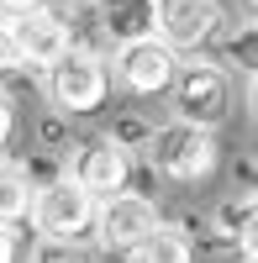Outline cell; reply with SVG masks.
I'll return each mask as SVG.
<instances>
[{
	"label": "cell",
	"mask_w": 258,
	"mask_h": 263,
	"mask_svg": "<svg viewBox=\"0 0 258 263\" xmlns=\"http://www.w3.org/2000/svg\"><path fill=\"white\" fill-rule=\"evenodd\" d=\"M222 27H227V16L216 0H153V37L174 53L206 48Z\"/></svg>",
	"instance_id": "obj_8"
},
{
	"label": "cell",
	"mask_w": 258,
	"mask_h": 263,
	"mask_svg": "<svg viewBox=\"0 0 258 263\" xmlns=\"http://www.w3.org/2000/svg\"><path fill=\"white\" fill-rule=\"evenodd\" d=\"M248 111L258 116V74H248Z\"/></svg>",
	"instance_id": "obj_23"
},
{
	"label": "cell",
	"mask_w": 258,
	"mask_h": 263,
	"mask_svg": "<svg viewBox=\"0 0 258 263\" xmlns=\"http://www.w3.org/2000/svg\"><path fill=\"white\" fill-rule=\"evenodd\" d=\"M63 174H69L84 195L111 200V195H121L126 179H132V153L116 147V142L100 132V137H84V142L69 147V168H63Z\"/></svg>",
	"instance_id": "obj_7"
},
{
	"label": "cell",
	"mask_w": 258,
	"mask_h": 263,
	"mask_svg": "<svg viewBox=\"0 0 258 263\" xmlns=\"http://www.w3.org/2000/svg\"><path fill=\"white\" fill-rule=\"evenodd\" d=\"M158 221H163V216H158V200H153V195L121 190V195H111V200L95 205V232H90V237H95L105 253H137Z\"/></svg>",
	"instance_id": "obj_5"
},
{
	"label": "cell",
	"mask_w": 258,
	"mask_h": 263,
	"mask_svg": "<svg viewBox=\"0 0 258 263\" xmlns=\"http://www.w3.org/2000/svg\"><path fill=\"white\" fill-rule=\"evenodd\" d=\"M27 263H90V253L79 242H42L37 237V248L27 253Z\"/></svg>",
	"instance_id": "obj_17"
},
{
	"label": "cell",
	"mask_w": 258,
	"mask_h": 263,
	"mask_svg": "<svg viewBox=\"0 0 258 263\" xmlns=\"http://www.w3.org/2000/svg\"><path fill=\"white\" fill-rule=\"evenodd\" d=\"M105 137H111L116 147H126V153H142V147H148V137H153V121L137 116V111H126L111 132H105Z\"/></svg>",
	"instance_id": "obj_15"
},
{
	"label": "cell",
	"mask_w": 258,
	"mask_h": 263,
	"mask_svg": "<svg viewBox=\"0 0 258 263\" xmlns=\"http://www.w3.org/2000/svg\"><path fill=\"white\" fill-rule=\"evenodd\" d=\"M232 253H237L243 263H258V211L248 216V227H243V237H237V248H232Z\"/></svg>",
	"instance_id": "obj_19"
},
{
	"label": "cell",
	"mask_w": 258,
	"mask_h": 263,
	"mask_svg": "<svg viewBox=\"0 0 258 263\" xmlns=\"http://www.w3.org/2000/svg\"><path fill=\"white\" fill-rule=\"evenodd\" d=\"M79 6H111V0H79Z\"/></svg>",
	"instance_id": "obj_25"
},
{
	"label": "cell",
	"mask_w": 258,
	"mask_h": 263,
	"mask_svg": "<svg viewBox=\"0 0 258 263\" xmlns=\"http://www.w3.org/2000/svg\"><path fill=\"white\" fill-rule=\"evenodd\" d=\"M48 0H0V11L6 16H27V11H42Z\"/></svg>",
	"instance_id": "obj_21"
},
{
	"label": "cell",
	"mask_w": 258,
	"mask_h": 263,
	"mask_svg": "<svg viewBox=\"0 0 258 263\" xmlns=\"http://www.w3.org/2000/svg\"><path fill=\"white\" fill-rule=\"evenodd\" d=\"M16 137V100L0 90V153H6V142Z\"/></svg>",
	"instance_id": "obj_20"
},
{
	"label": "cell",
	"mask_w": 258,
	"mask_h": 263,
	"mask_svg": "<svg viewBox=\"0 0 258 263\" xmlns=\"http://www.w3.org/2000/svg\"><path fill=\"white\" fill-rule=\"evenodd\" d=\"M6 21H11L21 69H42V74H48L53 63L74 48V27H69V21H58L53 11H27V16H6Z\"/></svg>",
	"instance_id": "obj_9"
},
{
	"label": "cell",
	"mask_w": 258,
	"mask_h": 263,
	"mask_svg": "<svg viewBox=\"0 0 258 263\" xmlns=\"http://www.w3.org/2000/svg\"><path fill=\"white\" fill-rule=\"evenodd\" d=\"M211 42H216V58H211V63H222V69L232 63V69L258 74V16L243 21V27H222Z\"/></svg>",
	"instance_id": "obj_13"
},
{
	"label": "cell",
	"mask_w": 258,
	"mask_h": 263,
	"mask_svg": "<svg viewBox=\"0 0 258 263\" xmlns=\"http://www.w3.org/2000/svg\"><path fill=\"white\" fill-rule=\"evenodd\" d=\"M100 11H105L100 32H105V42H116V48L153 37V0H111V6H100Z\"/></svg>",
	"instance_id": "obj_11"
},
{
	"label": "cell",
	"mask_w": 258,
	"mask_h": 263,
	"mask_svg": "<svg viewBox=\"0 0 258 263\" xmlns=\"http://www.w3.org/2000/svg\"><path fill=\"white\" fill-rule=\"evenodd\" d=\"M169 100H174V121H190L200 132H216L232 116V74L211 58H179V74L169 84Z\"/></svg>",
	"instance_id": "obj_2"
},
{
	"label": "cell",
	"mask_w": 258,
	"mask_h": 263,
	"mask_svg": "<svg viewBox=\"0 0 258 263\" xmlns=\"http://www.w3.org/2000/svg\"><path fill=\"white\" fill-rule=\"evenodd\" d=\"M248 6H253V11H258V0H248Z\"/></svg>",
	"instance_id": "obj_26"
},
{
	"label": "cell",
	"mask_w": 258,
	"mask_h": 263,
	"mask_svg": "<svg viewBox=\"0 0 258 263\" xmlns=\"http://www.w3.org/2000/svg\"><path fill=\"white\" fill-rule=\"evenodd\" d=\"M63 121H69V116H58V111L37 121V147L53 153V158H69V147H74V137H69V126H63Z\"/></svg>",
	"instance_id": "obj_16"
},
{
	"label": "cell",
	"mask_w": 258,
	"mask_h": 263,
	"mask_svg": "<svg viewBox=\"0 0 258 263\" xmlns=\"http://www.w3.org/2000/svg\"><path fill=\"white\" fill-rule=\"evenodd\" d=\"M16 69H21V53H16L11 21H0V74H16Z\"/></svg>",
	"instance_id": "obj_18"
},
{
	"label": "cell",
	"mask_w": 258,
	"mask_h": 263,
	"mask_svg": "<svg viewBox=\"0 0 258 263\" xmlns=\"http://www.w3.org/2000/svg\"><path fill=\"white\" fill-rule=\"evenodd\" d=\"M0 263H16V232L0 227Z\"/></svg>",
	"instance_id": "obj_22"
},
{
	"label": "cell",
	"mask_w": 258,
	"mask_h": 263,
	"mask_svg": "<svg viewBox=\"0 0 258 263\" xmlns=\"http://www.w3.org/2000/svg\"><path fill=\"white\" fill-rule=\"evenodd\" d=\"M48 100L58 116H95L111 100V63L95 48H69L53 69H48Z\"/></svg>",
	"instance_id": "obj_3"
},
{
	"label": "cell",
	"mask_w": 258,
	"mask_h": 263,
	"mask_svg": "<svg viewBox=\"0 0 258 263\" xmlns=\"http://www.w3.org/2000/svg\"><path fill=\"white\" fill-rule=\"evenodd\" d=\"M258 211V200L243 190V195H227V200H216V211L206 216V232H211V242H222V248H237V237L248 227V216Z\"/></svg>",
	"instance_id": "obj_14"
},
{
	"label": "cell",
	"mask_w": 258,
	"mask_h": 263,
	"mask_svg": "<svg viewBox=\"0 0 258 263\" xmlns=\"http://www.w3.org/2000/svg\"><path fill=\"white\" fill-rule=\"evenodd\" d=\"M95 195H84L69 174H53L42 179L32 195V227L42 242H84L95 232Z\"/></svg>",
	"instance_id": "obj_4"
},
{
	"label": "cell",
	"mask_w": 258,
	"mask_h": 263,
	"mask_svg": "<svg viewBox=\"0 0 258 263\" xmlns=\"http://www.w3.org/2000/svg\"><path fill=\"white\" fill-rule=\"evenodd\" d=\"M132 263H195V237L174 221H158L148 232V242L132 253Z\"/></svg>",
	"instance_id": "obj_12"
},
{
	"label": "cell",
	"mask_w": 258,
	"mask_h": 263,
	"mask_svg": "<svg viewBox=\"0 0 258 263\" xmlns=\"http://www.w3.org/2000/svg\"><path fill=\"white\" fill-rule=\"evenodd\" d=\"M248 195H253V200H258V163L248 168Z\"/></svg>",
	"instance_id": "obj_24"
},
{
	"label": "cell",
	"mask_w": 258,
	"mask_h": 263,
	"mask_svg": "<svg viewBox=\"0 0 258 263\" xmlns=\"http://www.w3.org/2000/svg\"><path fill=\"white\" fill-rule=\"evenodd\" d=\"M32 195H37L32 168L21 158H11V153H0V227L27 221V216H32Z\"/></svg>",
	"instance_id": "obj_10"
},
{
	"label": "cell",
	"mask_w": 258,
	"mask_h": 263,
	"mask_svg": "<svg viewBox=\"0 0 258 263\" xmlns=\"http://www.w3.org/2000/svg\"><path fill=\"white\" fill-rule=\"evenodd\" d=\"M111 63V84H121L126 95H169V84H174L179 74V53L174 48H163L158 37H142V42H126V48H116V58H105Z\"/></svg>",
	"instance_id": "obj_6"
},
{
	"label": "cell",
	"mask_w": 258,
	"mask_h": 263,
	"mask_svg": "<svg viewBox=\"0 0 258 263\" xmlns=\"http://www.w3.org/2000/svg\"><path fill=\"white\" fill-rule=\"evenodd\" d=\"M142 163L169 184H206L222 168V147H216V132H200L190 121H163L148 137Z\"/></svg>",
	"instance_id": "obj_1"
}]
</instances>
